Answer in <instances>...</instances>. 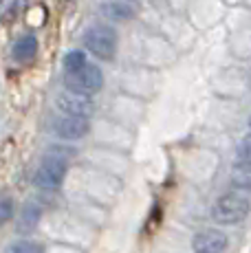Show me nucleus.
Here are the masks:
<instances>
[{"mask_svg":"<svg viewBox=\"0 0 251 253\" xmlns=\"http://www.w3.org/2000/svg\"><path fill=\"white\" fill-rule=\"evenodd\" d=\"M64 150H55L51 152L44 161L40 163L36 172V185L42 189H57L64 183L66 176V165H69V154H62Z\"/></svg>","mask_w":251,"mask_h":253,"instance_id":"7ed1b4c3","label":"nucleus"},{"mask_svg":"<svg viewBox=\"0 0 251 253\" xmlns=\"http://www.w3.org/2000/svg\"><path fill=\"white\" fill-rule=\"evenodd\" d=\"M236 163L247 165L251 168V134L243 139V143L238 145V154H236Z\"/></svg>","mask_w":251,"mask_h":253,"instance_id":"4468645a","label":"nucleus"},{"mask_svg":"<svg viewBox=\"0 0 251 253\" xmlns=\"http://www.w3.org/2000/svg\"><path fill=\"white\" fill-rule=\"evenodd\" d=\"M231 183H234L236 189H243V192L251 189V168L234 163V169H231Z\"/></svg>","mask_w":251,"mask_h":253,"instance_id":"9d476101","label":"nucleus"},{"mask_svg":"<svg viewBox=\"0 0 251 253\" xmlns=\"http://www.w3.org/2000/svg\"><path fill=\"white\" fill-rule=\"evenodd\" d=\"M36 53H38L36 36H25V38H20V40L13 44V57H16V60H20V62L31 60Z\"/></svg>","mask_w":251,"mask_h":253,"instance_id":"1a4fd4ad","label":"nucleus"},{"mask_svg":"<svg viewBox=\"0 0 251 253\" xmlns=\"http://www.w3.org/2000/svg\"><path fill=\"white\" fill-rule=\"evenodd\" d=\"M38 218H40V207L33 205V203H29V205H25V209H22V213H20V222H18V229H20V231H31V229H36Z\"/></svg>","mask_w":251,"mask_h":253,"instance_id":"9b49d317","label":"nucleus"},{"mask_svg":"<svg viewBox=\"0 0 251 253\" xmlns=\"http://www.w3.org/2000/svg\"><path fill=\"white\" fill-rule=\"evenodd\" d=\"M101 13L108 20L126 22V20H132L139 13V4L134 0H108V2L101 4Z\"/></svg>","mask_w":251,"mask_h":253,"instance_id":"6e6552de","label":"nucleus"},{"mask_svg":"<svg viewBox=\"0 0 251 253\" xmlns=\"http://www.w3.org/2000/svg\"><path fill=\"white\" fill-rule=\"evenodd\" d=\"M227 249V236L220 229H205L199 231L192 240L194 253H223Z\"/></svg>","mask_w":251,"mask_h":253,"instance_id":"0eeeda50","label":"nucleus"},{"mask_svg":"<svg viewBox=\"0 0 251 253\" xmlns=\"http://www.w3.org/2000/svg\"><path fill=\"white\" fill-rule=\"evenodd\" d=\"M64 82H66V88L93 95V92H97L101 88V84H104V75H101L99 66L86 62L80 69L64 71Z\"/></svg>","mask_w":251,"mask_h":253,"instance_id":"20e7f679","label":"nucleus"},{"mask_svg":"<svg viewBox=\"0 0 251 253\" xmlns=\"http://www.w3.org/2000/svg\"><path fill=\"white\" fill-rule=\"evenodd\" d=\"M11 211H13L11 201H9V198H4V201H2V220H4V222L11 218Z\"/></svg>","mask_w":251,"mask_h":253,"instance_id":"2eb2a0df","label":"nucleus"},{"mask_svg":"<svg viewBox=\"0 0 251 253\" xmlns=\"http://www.w3.org/2000/svg\"><path fill=\"white\" fill-rule=\"evenodd\" d=\"M84 46L99 60H113L117 53V31L104 22L93 24L84 33Z\"/></svg>","mask_w":251,"mask_h":253,"instance_id":"f03ea898","label":"nucleus"},{"mask_svg":"<svg viewBox=\"0 0 251 253\" xmlns=\"http://www.w3.org/2000/svg\"><path fill=\"white\" fill-rule=\"evenodd\" d=\"M53 130L60 139H66V141H77L82 137H86L90 130V124H88V117H80V115H62L53 121Z\"/></svg>","mask_w":251,"mask_h":253,"instance_id":"423d86ee","label":"nucleus"},{"mask_svg":"<svg viewBox=\"0 0 251 253\" xmlns=\"http://www.w3.org/2000/svg\"><path fill=\"white\" fill-rule=\"evenodd\" d=\"M249 209H251V201L247 198V194L243 189H234V192L223 194L216 201L211 216L220 225H238L240 220L247 218Z\"/></svg>","mask_w":251,"mask_h":253,"instance_id":"f257e3e1","label":"nucleus"},{"mask_svg":"<svg viewBox=\"0 0 251 253\" xmlns=\"http://www.w3.org/2000/svg\"><path fill=\"white\" fill-rule=\"evenodd\" d=\"M7 253H44V249H42V245H38V242L20 240V242H13Z\"/></svg>","mask_w":251,"mask_h":253,"instance_id":"ddd939ff","label":"nucleus"},{"mask_svg":"<svg viewBox=\"0 0 251 253\" xmlns=\"http://www.w3.org/2000/svg\"><path fill=\"white\" fill-rule=\"evenodd\" d=\"M88 57H86L84 51H71L64 55V71H73V69H80L82 64H86Z\"/></svg>","mask_w":251,"mask_h":253,"instance_id":"f8f14e48","label":"nucleus"},{"mask_svg":"<svg viewBox=\"0 0 251 253\" xmlns=\"http://www.w3.org/2000/svg\"><path fill=\"white\" fill-rule=\"evenodd\" d=\"M57 108L66 115H80V117H90L95 113V104L90 99V95L86 92H77V90H71L66 88L64 92L57 95Z\"/></svg>","mask_w":251,"mask_h":253,"instance_id":"39448f33","label":"nucleus"}]
</instances>
